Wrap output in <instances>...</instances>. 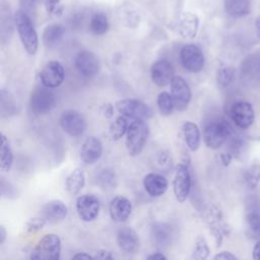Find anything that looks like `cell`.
Segmentation results:
<instances>
[{"mask_svg": "<svg viewBox=\"0 0 260 260\" xmlns=\"http://www.w3.org/2000/svg\"><path fill=\"white\" fill-rule=\"evenodd\" d=\"M244 180L250 189H255L260 183V164L251 165L245 172Z\"/></svg>", "mask_w": 260, "mask_h": 260, "instance_id": "d590c367", "label": "cell"}, {"mask_svg": "<svg viewBox=\"0 0 260 260\" xmlns=\"http://www.w3.org/2000/svg\"><path fill=\"white\" fill-rule=\"evenodd\" d=\"M156 104H157V108L159 110V113L162 116H170V115H172V113L176 109L172 94L167 92V91H161L157 95Z\"/></svg>", "mask_w": 260, "mask_h": 260, "instance_id": "836d02e7", "label": "cell"}, {"mask_svg": "<svg viewBox=\"0 0 260 260\" xmlns=\"http://www.w3.org/2000/svg\"><path fill=\"white\" fill-rule=\"evenodd\" d=\"M167 258L168 257L161 252H155V253H152L149 256H147L148 260H166Z\"/></svg>", "mask_w": 260, "mask_h": 260, "instance_id": "ee69618b", "label": "cell"}, {"mask_svg": "<svg viewBox=\"0 0 260 260\" xmlns=\"http://www.w3.org/2000/svg\"><path fill=\"white\" fill-rule=\"evenodd\" d=\"M13 17L14 24L24 50L27 54L35 55L39 47V38L31 18L24 9L17 10Z\"/></svg>", "mask_w": 260, "mask_h": 260, "instance_id": "6da1fadb", "label": "cell"}, {"mask_svg": "<svg viewBox=\"0 0 260 260\" xmlns=\"http://www.w3.org/2000/svg\"><path fill=\"white\" fill-rule=\"evenodd\" d=\"M221 219H222V217H221L220 211L214 206H211L208 209V211L206 212L205 220L209 225L211 234L215 238L217 246H220L223 236L228 234L226 224L224 222H222Z\"/></svg>", "mask_w": 260, "mask_h": 260, "instance_id": "44dd1931", "label": "cell"}, {"mask_svg": "<svg viewBox=\"0 0 260 260\" xmlns=\"http://www.w3.org/2000/svg\"><path fill=\"white\" fill-rule=\"evenodd\" d=\"M182 132L185 143L189 150H197L201 140V133L198 126L191 121H186L182 126Z\"/></svg>", "mask_w": 260, "mask_h": 260, "instance_id": "484cf974", "label": "cell"}, {"mask_svg": "<svg viewBox=\"0 0 260 260\" xmlns=\"http://www.w3.org/2000/svg\"><path fill=\"white\" fill-rule=\"evenodd\" d=\"M150 74L153 83L162 87L171 84L175 77V70L171 62L165 59H160L152 64Z\"/></svg>", "mask_w": 260, "mask_h": 260, "instance_id": "2e32d148", "label": "cell"}, {"mask_svg": "<svg viewBox=\"0 0 260 260\" xmlns=\"http://www.w3.org/2000/svg\"><path fill=\"white\" fill-rule=\"evenodd\" d=\"M232 157H233V155L231 153H221L220 154V160L224 166H226L231 162Z\"/></svg>", "mask_w": 260, "mask_h": 260, "instance_id": "7dc6e473", "label": "cell"}, {"mask_svg": "<svg viewBox=\"0 0 260 260\" xmlns=\"http://www.w3.org/2000/svg\"><path fill=\"white\" fill-rule=\"evenodd\" d=\"M5 239H6V230L3 225H0V245L4 243Z\"/></svg>", "mask_w": 260, "mask_h": 260, "instance_id": "681fc988", "label": "cell"}, {"mask_svg": "<svg viewBox=\"0 0 260 260\" xmlns=\"http://www.w3.org/2000/svg\"><path fill=\"white\" fill-rule=\"evenodd\" d=\"M149 127L145 120L134 119L126 132V148L131 156L138 155L148 138Z\"/></svg>", "mask_w": 260, "mask_h": 260, "instance_id": "3957f363", "label": "cell"}, {"mask_svg": "<svg viewBox=\"0 0 260 260\" xmlns=\"http://www.w3.org/2000/svg\"><path fill=\"white\" fill-rule=\"evenodd\" d=\"M233 123L240 129H248L254 122L255 113L252 105L248 102H236L230 110Z\"/></svg>", "mask_w": 260, "mask_h": 260, "instance_id": "7c38bea8", "label": "cell"}, {"mask_svg": "<svg viewBox=\"0 0 260 260\" xmlns=\"http://www.w3.org/2000/svg\"><path fill=\"white\" fill-rule=\"evenodd\" d=\"M209 253H210V251H209V247L207 245L206 240L201 236L198 237L195 241L191 257L193 259L203 260L209 256Z\"/></svg>", "mask_w": 260, "mask_h": 260, "instance_id": "8d00e7d4", "label": "cell"}, {"mask_svg": "<svg viewBox=\"0 0 260 260\" xmlns=\"http://www.w3.org/2000/svg\"><path fill=\"white\" fill-rule=\"evenodd\" d=\"M157 162L162 169H168L172 166V160L169 155V152L161 151L160 154L157 156Z\"/></svg>", "mask_w": 260, "mask_h": 260, "instance_id": "ab89813d", "label": "cell"}, {"mask_svg": "<svg viewBox=\"0 0 260 260\" xmlns=\"http://www.w3.org/2000/svg\"><path fill=\"white\" fill-rule=\"evenodd\" d=\"M234 134L230 123L223 119L209 122L203 130V140L207 147L217 149L221 147Z\"/></svg>", "mask_w": 260, "mask_h": 260, "instance_id": "7a4b0ae2", "label": "cell"}, {"mask_svg": "<svg viewBox=\"0 0 260 260\" xmlns=\"http://www.w3.org/2000/svg\"><path fill=\"white\" fill-rule=\"evenodd\" d=\"M13 164V152L8 138L1 135V148H0V169L2 172H8Z\"/></svg>", "mask_w": 260, "mask_h": 260, "instance_id": "f546056e", "label": "cell"}, {"mask_svg": "<svg viewBox=\"0 0 260 260\" xmlns=\"http://www.w3.org/2000/svg\"><path fill=\"white\" fill-rule=\"evenodd\" d=\"M65 34L64 26L59 23H52L45 27L42 36L43 44L47 48L56 47L63 39Z\"/></svg>", "mask_w": 260, "mask_h": 260, "instance_id": "4316f807", "label": "cell"}, {"mask_svg": "<svg viewBox=\"0 0 260 260\" xmlns=\"http://www.w3.org/2000/svg\"><path fill=\"white\" fill-rule=\"evenodd\" d=\"M236 78V70L233 67H221L217 70L216 73V81L219 87L224 88L228 87Z\"/></svg>", "mask_w": 260, "mask_h": 260, "instance_id": "e575fe53", "label": "cell"}, {"mask_svg": "<svg viewBox=\"0 0 260 260\" xmlns=\"http://www.w3.org/2000/svg\"><path fill=\"white\" fill-rule=\"evenodd\" d=\"M103 153L102 141L95 136L87 137L80 148V158L86 165L96 162Z\"/></svg>", "mask_w": 260, "mask_h": 260, "instance_id": "ac0fdd59", "label": "cell"}, {"mask_svg": "<svg viewBox=\"0 0 260 260\" xmlns=\"http://www.w3.org/2000/svg\"><path fill=\"white\" fill-rule=\"evenodd\" d=\"M252 255L255 260H260V241L255 244V246L253 248Z\"/></svg>", "mask_w": 260, "mask_h": 260, "instance_id": "bcb514c9", "label": "cell"}, {"mask_svg": "<svg viewBox=\"0 0 260 260\" xmlns=\"http://www.w3.org/2000/svg\"><path fill=\"white\" fill-rule=\"evenodd\" d=\"M171 94L175 108L179 111L185 110L191 101V89L187 81L181 76H175L171 82Z\"/></svg>", "mask_w": 260, "mask_h": 260, "instance_id": "9a60e30c", "label": "cell"}, {"mask_svg": "<svg viewBox=\"0 0 260 260\" xmlns=\"http://www.w3.org/2000/svg\"><path fill=\"white\" fill-rule=\"evenodd\" d=\"M116 110L124 117L147 120L152 116L151 109L137 99H123L115 104Z\"/></svg>", "mask_w": 260, "mask_h": 260, "instance_id": "8992f818", "label": "cell"}, {"mask_svg": "<svg viewBox=\"0 0 260 260\" xmlns=\"http://www.w3.org/2000/svg\"><path fill=\"white\" fill-rule=\"evenodd\" d=\"M59 3H60V0H45V7L47 12L50 14H53V13L57 14V12L61 13L62 8H58Z\"/></svg>", "mask_w": 260, "mask_h": 260, "instance_id": "f35d334b", "label": "cell"}, {"mask_svg": "<svg viewBox=\"0 0 260 260\" xmlns=\"http://www.w3.org/2000/svg\"><path fill=\"white\" fill-rule=\"evenodd\" d=\"M173 187L176 199L180 203L186 201L191 191V175L186 164H179L176 167Z\"/></svg>", "mask_w": 260, "mask_h": 260, "instance_id": "30bf717a", "label": "cell"}, {"mask_svg": "<svg viewBox=\"0 0 260 260\" xmlns=\"http://www.w3.org/2000/svg\"><path fill=\"white\" fill-rule=\"evenodd\" d=\"M213 259L215 260H237V256L232 254L231 252L229 251H223V252H220V253H217Z\"/></svg>", "mask_w": 260, "mask_h": 260, "instance_id": "60d3db41", "label": "cell"}, {"mask_svg": "<svg viewBox=\"0 0 260 260\" xmlns=\"http://www.w3.org/2000/svg\"><path fill=\"white\" fill-rule=\"evenodd\" d=\"M102 114L106 117V118H112L113 114H114V110H113V106L111 104H105L102 106Z\"/></svg>", "mask_w": 260, "mask_h": 260, "instance_id": "7bdbcfd3", "label": "cell"}, {"mask_svg": "<svg viewBox=\"0 0 260 260\" xmlns=\"http://www.w3.org/2000/svg\"><path fill=\"white\" fill-rule=\"evenodd\" d=\"M100 200L91 194H84L76 199V211L79 218L85 222L94 220L100 213Z\"/></svg>", "mask_w": 260, "mask_h": 260, "instance_id": "5bb4252c", "label": "cell"}, {"mask_svg": "<svg viewBox=\"0 0 260 260\" xmlns=\"http://www.w3.org/2000/svg\"><path fill=\"white\" fill-rule=\"evenodd\" d=\"M41 0H20V3L24 8H34Z\"/></svg>", "mask_w": 260, "mask_h": 260, "instance_id": "f6af8a7d", "label": "cell"}, {"mask_svg": "<svg viewBox=\"0 0 260 260\" xmlns=\"http://www.w3.org/2000/svg\"><path fill=\"white\" fill-rule=\"evenodd\" d=\"M68 214V207L66 204L58 199L46 202L41 208V216L47 221L56 223L65 219Z\"/></svg>", "mask_w": 260, "mask_h": 260, "instance_id": "d6986e66", "label": "cell"}, {"mask_svg": "<svg viewBox=\"0 0 260 260\" xmlns=\"http://www.w3.org/2000/svg\"><path fill=\"white\" fill-rule=\"evenodd\" d=\"M61 255V240L56 234L45 235L30 252V259L57 260Z\"/></svg>", "mask_w": 260, "mask_h": 260, "instance_id": "277c9868", "label": "cell"}, {"mask_svg": "<svg viewBox=\"0 0 260 260\" xmlns=\"http://www.w3.org/2000/svg\"><path fill=\"white\" fill-rule=\"evenodd\" d=\"M180 59L184 68L189 72L197 73L204 67V55L201 49L194 44L183 46L180 51Z\"/></svg>", "mask_w": 260, "mask_h": 260, "instance_id": "ba28073f", "label": "cell"}, {"mask_svg": "<svg viewBox=\"0 0 260 260\" xmlns=\"http://www.w3.org/2000/svg\"><path fill=\"white\" fill-rule=\"evenodd\" d=\"M109 212L112 220L115 222H123L132 212V203L125 196H116L110 202Z\"/></svg>", "mask_w": 260, "mask_h": 260, "instance_id": "ffe728a7", "label": "cell"}, {"mask_svg": "<svg viewBox=\"0 0 260 260\" xmlns=\"http://www.w3.org/2000/svg\"><path fill=\"white\" fill-rule=\"evenodd\" d=\"M85 184V175L82 169L76 168L74 169L66 178V190L71 195H76L80 192V190L84 187Z\"/></svg>", "mask_w": 260, "mask_h": 260, "instance_id": "f1b7e54d", "label": "cell"}, {"mask_svg": "<svg viewBox=\"0 0 260 260\" xmlns=\"http://www.w3.org/2000/svg\"><path fill=\"white\" fill-rule=\"evenodd\" d=\"M225 12L234 17L241 18L251 12V0H223Z\"/></svg>", "mask_w": 260, "mask_h": 260, "instance_id": "83f0119b", "label": "cell"}, {"mask_svg": "<svg viewBox=\"0 0 260 260\" xmlns=\"http://www.w3.org/2000/svg\"><path fill=\"white\" fill-rule=\"evenodd\" d=\"M77 71L84 77L90 78L99 74L101 69V62L99 57L91 51H80L74 60Z\"/></svg>", "mask_w": 260, "mask_h": 260, "instance_id": "8fae6325", "label": "cell"}, {"mask_svg": "<svg viewBox=\"0 0 260 260\" xmlns=\"http://www.w3.org/2000/svg\"><path fill=\"white\" fill-rule=\"evenodd\" d=\"M60 126L68 135L77 137L85 132L87 124L84 116L80 112L68 110L62 114L60 118Z\"/></svg>", "mask_w": 260, "mask_h": 260, "instance_id": "9c48e42d", "label": "cell"}, {"mask_svg": "<svg viewBox=\"0 0 260 260\" xmlns=\"http://www.w3.org/2000/svg\"><path fill=\"white\" fill-rule=\"evenodd\" d=\"M95 182L102 189L111 190L116 188L118 184V179L116 173L112 169L105 168L96 174Z\"/></svg>", "mask_w": 260, "mask_h": 260, "instance_id": "4dcf8cb0", "label": "cell"}, {"mask_svg": "<svg viewBox=\"0 0 260 260\" xmlns=\"http://www.w3.org/2000/svg\"><path fill=\"white\" fill-rule=\"evenodd\" d=\"M245 218L249 234L253 238L260 237V198L250 194L245 201Z\"/></svg>", "mask_w": 260, "mask_h": 260, "instance_id": "52a82bcc", "label": "cell"}, {"mask_svg": "<svg viewBox=\"0 0 260 260\" xmlns=\"http://www.w3.org/2000/svg\"><path fill=\"white\" fill-rule=\"evenodd\" d=\"M128 123L127 120L124 116H120L117 117L111 124L109 127V133H110V137L113 140H119L120 138L123 137L124 134H126L127 129H128Z\"/></svg>", "mask_w": 260, "mask_h": 260, "instance_id": "d6a6232c", "label": "cell"}, {"mask_svg": "<svg viewBox=\"0 0 260 260\" xmlns=\"http://www.w3.org/2000/svg\"><path fill=\"white\" fill-rule=\"evenodd\" d=\"M89 259V258H93L92 255L90 254H87L85 252H79V253H76L75 255L72 256V259Z\"/></svg>", "mask_w": 260, "mask_h": 260, "instance_id": "c3c4849f", "label": "cell"}, {"mask_svg": "<svg viewBox=\"0 0 260 260\" xmlns=\"http://www.w3.org/2000/svg\"><path fill=\"white\" fill-rule=\"evenodd\" d=\"M255 30H256L258 38L260 39V14L255 19Z\"/></svg>", "mask_w": 260, "mask_h": 260, "instance_id": "f907efd6", "label": "cell"}, {"mask_svg": "<svg viewBox=\"0 0 260 260\" xmlns=\"http://www.w3.org/2000/svg\"><path fill=\"white\" fill-rule=\"evenodd\" d=\"M56 105V95L51 88L42 84L37 86L30 93V110L37 115H44L54 109Z\"/></svg>", "mask_w": 260, "mask_h": 260, "instance_id": "5b68a950", "label": "cell"}, {"mask_svg": "<svg viewBox=\"0 0 260 260\" xmlns=\"http://www.w3.org/2000/svg\"><path fill=\"white\" fill-rule=\"evenodd\" d=\"M46 222L47 220L43 216L31 217L24 223V231L27 234H35L40 230H42L46 224Z\"/></svg>", "mask_w": 260, "mask_h": 260, "instance_id": "74e56055", "label": "cell"}, {"mask_svg": "<svg viewBox=\"0 0 260 260\" xmlns=\"http://www.w3.org/2000/svg\"><path fill=\"white\" fill-rule=\"evenodd\" d=\"M168 180L160 174L149 173L143 178V187L152 197L161 196L168 190Z\"/></svg>", "mask_w": 260, "mask_h": 260, "instance_id": "cb8c5ba5", "label": "cell"}, {"mask_svg": "<svg viewBox=\"0 0 260 260\" xmlns=\"http://www.w3.org/2000/svg\"><path fill=\"white\" fill-rule=\"evenodd\" d=\"M117 244L123 252L132 254L139 249L140 240L133 229L125 226L120 229L117 233Z\"/></svg>", "mask_w": 260, "mask_h": 260, "instance_id": "7402d4cb", "label": "cell"}, {"mask_svg": "<svg viewBox=\"0 0 260 260\" xmlns=\"http://www.w3.org/2000/svg\"><path fill=\"white\" fill-rule=\"evenodd\" d=\"M241 75L246 82L253 84L260 82V52L252 53L243 60Z\"/></svg>", "mask_w": 260, "mask_h": 260, "instance_id": "e0dca14e", "label": "cell"}, {"mask_svg": "<svg viewBox=\"0 0 260 260\" xmlns=\"http://www.w3.org/2000/svg\"><path fill=\"white\" fill-rule=\"evenodd\" d=\"M150 235L155 246L166 247L172 242L173 230L166 222H157L152 225Z\"/></svg>", "mask_w": 260, "mask_h": 260, "instance_id": "d4e9b609", "label": "cell"}, {"mask_svg": "<svg viewBox=\"0 0 260 260\" xmlns=\"http://www.w3.org/2000/svg\"><path fill=\"white\" fill-rule=\"evenodd\" d=\"M199 27V18L196 14L187 11L183 12L177 22L178 32L185 39H194Z\"/></svg>", "mask_w": 260, "mask_h": 260, "instance_id": "603a6c76", "label": "cell"}, {"mask_svg": "<svg viewBox=\"0 0 260 260\" xmlns=\"http://www.w3.org/2000/svg\"><path fill=\"white\" fill-rule=\"evenodd\" d=\"M65 78V70L59 61H49L40 72V79L43 85L49 88L60 86Z\"/></svg>", "mask_w": 260, "mask_h": 260, "instance_id": "4fadbf2b", "label": "cell"}, {"mask_svg": "<svg viewBox=\"0 0 260 260\" xmlns=\"http://www.w3.org/2000/svg\"><path fill=\"white\" fill-rule=\"evenodd\" d=\"M94 259H114V255L108 250H98L93 255Z\"/></svg>", "mask_w": 260, "mask_h": 260, "instance_id": "b9f144b4", "label": "cell"}, {"mask_svg": "<svg viewBox=\"0 0 260 260\" xmlns=\"http://www.w3.org/2000/svg\"><path fill=\"white\" fill-rule=\"evenodd\" d=\"M109 29V20L105 13L96 12L89 20V30L95 36H102Z\"/></svg>", "mask_w": 260, "mask_h": 260, "instance_id": "1f68e13d", "label": "cell"}]
</instances>
